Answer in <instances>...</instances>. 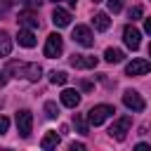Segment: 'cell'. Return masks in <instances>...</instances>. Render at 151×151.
<instances>
[{
  "label": "cell",
  "mask_w": 151,
  "mask_h": 151,
  "mask_svg": "<svg viewBox=\"0 0 151 151\" xmlns=\"http://www.w3.org/2000/svg\"><path fill=\"white\" fill-rule=\"evenodd\" d=\"M5 71H7V73H14L17 78H26V80H31V83H38L40 76H42L40 64H26V61H9Z\"/></svg>",
  "instance_id": "cell-1"
},
{
  "label": "cell",
  "mask_w": 151,
  "mask_h": 151,
  "mask_svg": "<svg viewBox=\"0 0 151 151\" xmlns=\"http://www.w3.org/2000/svg\"><path fill=\"white\" fill-rule=\"evenodd\" d=\"M113 113H116L113 106H109V104H97V106H92V109L87 111V123L97 127V125H101L106 118H111Z\"/></svg>",
  "instance_id": "cell-2"
},
{
  "label": "cell",
  "mask_w": 151,
  "mask_h": 151,
  "mask_svg": "<svg viewBox=\"0 0 151 151\" xmlns=\"http://www.w3.org/2000/svg\"><path fill=\"white\" fill-rule=\"evenodd\" d=\"M130 125H132V118H130V116H120V118H116L113 125L109 127V134H111L116 142H123V139L127 137V132H130Z\"/></svg>",
  "instance_id": "cell-3"
},
{
  "label": "cell",
  "mask_w": 151,
  "mask_h": 151,
  "mask_svg": "<svg viewBox=\"0 0 151 151\" xmlns=\"http://www.w3.org/2000/svg\"><path fill=\"white\" fill-rule=\"evenodd\" d=\"M45 57L47 59H57L61 52H64V38L59 35V33H50L47 35V40H45Z\"/></svg>",
  "instance_id": "cell-4"
},
{
  "label": "cell",
  "mask_w": 151,
  "mask_h": 151,
  "mask_svg": "<svg viewBox=\"0 0 151 151\" xmlns=\"http://www.w3.org/2000/svg\"><path fill=\"white\" fill-rule=\"evenodd\" d=\"M17 130H19V134H21L24 139L31 137V132H33V113H31L28 109L17 111Z\"/></svg>",
  "instance_id": "cell-5"
},
{
  "label": "cell",
  "mask_w": 151,
  "mask_h": 151,
  "mask_svg": "<svg viewBox=\"0 0 151 151\" xmlns=\"http://www.w3.org/2000/svg\"><path fill=\"white\" fill-rule=\"evenodd\" d=\"M123 104H125L130 111H134V113H139V111L146 109V101L142 99V94H139L137 90H125V92H123Z\"/></svg>",
  "instance_id": "cell-6"
},
{
  "label": "cell",
  "mask_w": 151,
  "mask_h": 151,
  "mask_svg": "<svg viewBox=\"0 0 151 151\" xmlns=\"http://www.w3.org/2000/svg\"><path fill=\"white\" fill-rule=\"evenodd\" d=\"M123 40H125V45H127L132 52H137V50H139V45H142V33L130 24V26H125V28H123Z\"/></svg>",
  "instance_id": "cell-7"
},
{
  "label": "cell",
  "mask_w": 151,
  "mask_h": 151,
  "mask_svg": "<svg viewBox=\"0 0 151 151\" xmlns=\"http://www.w3.org/2000/svg\"><path fill=\"white\" fill-rule=\"evenodd\" d=\"M151 71V61L149 59H132L125 66V76H144Z\"/></svg>",
  "instance_id": "cell-8"
},
{
  "label": "cell",
  "mask_w": 151,
  "mask_h": 151,
  "mask_svg": "<svg viewBox=\"0 0 151 151\" xmlns=\"http://www.w3.org/2000/svg\"><path fill=\"white\" fill-rule=\"evenodd\" d=\"M73 40L78 45H83V47H92L94 45V35H92V31L87 26H76L73 28Z\"/></svg>",
  "instance_id": "cell-9"
},
{
  "label": "cell",
  "mask_w": 151,
  "mask_h": 151,
  "mask_svg": "<svg viewBox=\"0 0 151 151\" xmlns=\"http://www.w3.org/2000/svg\"><path fill=\"white\" fill-rule=\"evenodd\" d=\"M17 21H19L21 28H38V26H40L38 14H35L33 9H28V7H26L24 12H19V19H17Z\"/></svg>",
  "instance_id": "cell-10"
},
{
  "label": "cell",
  "mask_w": 151,
  "mask_h": 151,
  "mask_svg": "<svg viewBox=\"0 0 151 151\" xmlns=\"http://www.w3.org/2000/svg\"><path fill=\"white\" fill-rule=\"evenodd\" d=\"M99 64L97 57H90V54H73L71 57V66L73 68H94Z\"/></svg>",
  "instance_id": "cell-11"
},
{
  "label": "cell",
  "mask_w": 151,
  "mask_h": 151,
  "mask_svg": "<svg viewBox=\"0 0 151 151\" xmlns=\"http://www.w3.org/2000/svg\"><path fill=\"white\" fill-rule=\"evenodd\" d=\"M52 24H54L57 28H64V26H68V24H71V12L57 5V7H54V12H52Z\"/></svg>",
  "instance_id": "cell-12"
},
{
  "label": "cell",
  "mask_w": 151,
  "mask_h": 151,
  "mask_svg": "<svg viewBox=\"0 0 151 151\" xmlns=\"http://www.w3.org/2000/svg\"><path fill=\"white\" fill-rule=\"evenodd\" d=\"M17 42L21 45V47H35V35H33V28H19V33H17Z\"/></svg>",
  "instance_id": "cell-13"
},
{
  "label": "cell",
  "mask_w": 151,
  "mask_h": 151,
  "mask_svg": "<svg viewBox=\"0 0 151 151\" xmlns=\"http://www.w3.org/2000/svg\"><path fill=\"white\" fill-rule=\"evenodd\" d=\"M61 104L68 106V109H76L80 104V92L78 90H64L61 92Z\"/></svg>",
  "instance_id": "cell-14"
},
{
  "label": "cell",
  "mask_w": 151,
  "mask_h": 151,
  "mask_svg": "<svg viewBox=\"0 0 151 151\" xmlns=\"http://www.w3.org/2000/svg\"><path fill=\"white\" fill-rule=\"evenodd\" d=\"M59 142H61V134H59V132H47V134L40 139V146H42L45 151H52V149L59 146Z\"/></svg>",
  "instance_id": "cell-15"
},
{
  "label": "cell",
  "mask_w": 151,
  "mask_h": 151,
  "mask_svg": "<svg viewBox=\"0 0 151 151\" xmlns=\"http://www.w3.org/2000/svg\"><path fill=\"white\" fill-rule=\"evenodd\" d=\"M92 24H94V28H97V31H109L111 19H109V14H106V12H97V14L92 17Z\"/></svg>",
  "instance_id": "cell-16"
},
{
  "label": "cell",
  "mask_w": 151,
  "mask_h": 151,
  "mask_svg": "<svg viewBox=\"0 0 151 151\" xmlns=\"http://www.w3.org/2000/svg\"><path fill=\"white\" fill-rule=\"evenodd\" d=\"M104 59H106L109 64H120V61L125 59V52H123V50H116V47H109V50L104 52Z\"/></svg>",
  "instance_id": "cell-17"
},
{
  "label": "cell",
  "mask_w": 151,
  "mask_h": 151,
  "mask_svg": "<svg viewBox=\"0 0 151 151\" xmlns=\"http://www.w3.org/2000/svg\"><path fill=\"white\" fill-rule=\"evenodd\" d=\"M73 125L78 127L80 134H90V125H87V118H85L83 113H76V116H73Z\"/></svg>",
  "instance_id": "cell-18"
},
{
  "label": "cell",
  "mask_w": 151,
  "mask_h": 151,
  "mask_svg": "<svg viewBox=\"0 0 151 151\" xmlns=\"http://www.w3.org/2000/svg\"><path fill=\"white\" fill-rule=\"evenodd\" d=\"M9 52H12V38L2 31L0 33V57H9Z\"/></svg>",
  "instance_id": "cell-19"
},
{
  "label": "cell",
  "mask_w": 151,
  "mask_h": 151,
  "mask_svg": "<svg viewBox=\"0 0 151 151\" xmlns=\"http://www.w3.org/2000/svg\"><path fill=\"white\" fill-rule=\"evenodd\" d=\"M45 116H47L50 120H57V118H59V106H57V101H45Z\"/></svg>",
  "instance_id": "cell-20"
},
{
  "label": "cell",
  "mask_w": 151,
  "mask_h": 151,
  "mask_svg": "<svg viewBox=\"0 0 151 151\" xmlns=\"http://www.w3.org/2000/svg\"><path fill=\"white\" fill-rule=\"evenodd\" d=\"M66 80H68V76L64 71H52L50 73V83L52 85H66Z\"/></svg>",
  "instance_id": "cell-21"
},
{
  "label": "cell",
  "mask_w": 151,
  "mask_h": 151,
  "mask_svg": "<svg viewBox=\"0 0 151 151\" xmlns=\"http://www.w3.org/2000/svg\"><path fill=\"white\" fill-rule=\"evenodd\" d=\"M123 2H125V0H106V5H109V12L118 14V12L123 9Z\"/></svg>",
  "instance_id": "cell-22"
},
{
  "label": "cell",
  "mask_w": 151,
  "mask_h": 151,
  "mask_svg": "<svg viewBox=\"0 0 151 151\" xmlns=\"http://www.w3.org/2000/svg\"><path fill=\"white\" fill-rule=\"evenodd\" d=\"M142 14H144V9H142V5H134V7L130 9V14H127V17H130L132 21H137V19H142Z\"/></svg>",
  "instance_id": "cell-23"
},
{
  "label": "cell",
  "mask_w": 151,
  "mask_h": 151,
  "mask_svg": "<svg viewBox=\"0 0 151 151\" xmlns=\"http://www.w3.org/2000/svg\"><path fill=\"white\" fill-rule=\"evenodd\" d=\"M19 0H0V17H5V12L9 9V7H14Z\"/></svg>",
  "instance_id": "cell-24"
},
{
  "label": "cell",
  "mask_w": 151,
  "mask_h": 151,
  "mask_svg": "<svg viewBox=\"0 0 151 151\" xmlns=\"http://www.w3.org/2000/svg\"><path fill=\"white\" fill-rule=\"evenodd\" d=\"M7 127H9V118L7 116H0V134H5Z\"/></svg>",
  "instance_id": "cell-25"
},
{
  "label": "cell",
  "mask_w": 151,
  "mask_h": 151,
  "mask_svg": "<svg viewBox=\"0 0 151 151\" xmlns=\"http://www.w3.org/2000/svg\"><path fill=\"white\" fill-rule=\"evenodd\" d=\"M24 5H26V7H28V9H38V7H40V5H42V0H26V2H24Z\"/></svg>",
  "instance_id": "cell-26"
},
{
  "label": "cell",
  "mask_w": 151,
  "mask_h": 151,
  "mask_svg": "<svg viewBox=\"0 0 151 151\" xmlns=\"http://www.w3.org/2000/svg\"><path fill=\"white\" fill-rule=\"evenodd\" d=\"M68 149H71V151H83V149H85V144H83V142H71V146H68Z\"/></svg>",
  "instance_id": "cell-27"
},
{
  "label": "cell",
  "mask_w": 151,
  "mask_h": 151,
  "mask_svg": "<svg viewBox=\"0 0 151 151\" xmlns=\"http://www.w3.org/2000/svg\"><path fill=\"white\" fill-rule=\"evenodd\" d=\"M7 76H9L7 71H0V87H5V85H7Z\"/></svg>",
  "instance_id": "cell-28"
},
{
  "label": "cell",
  "mask_w": 151,
  "mask_h": 151,
  "mask_svg": "<svg viewBox=\"0 0 151 151\" xmlns=\"http://www.w3.org/2000/svg\"><path fill=\"white\" fill-rule=\"evenodd\" d=\"M134 149H137V151H149V149H151V146H149V144H144V142H139V144H137V146H134Z\"/></svg>",
  "instance_id": "cell-29"
},
{
  "label": "cell",
  "mask_w": 151,
  "mask_h": 151,
  "mask_svg": "<svg viewBox=\"0 0 151 151\" xmlns=\"http://www.w3.org/2000/svg\"><path fill=\"white\" fill-rule=\"evenodd\" d=\"M80 87H83V90H92V83H90V80H80Z\"/></svg>",
  "instance_id": "cell-30"
},
{
  "label": "cell",
  "mask_w": 151,
  "mask_h": 151,
  "mask_svg": "<svg viewBox=\"0 0 151 151\" xmlns=\"http://www.w3.org/2000/svg\"><path fill=\"white\" fill-rule=\"evenodd\" d=\"M144 31L151 35V19H144Z\"/></svg>",
  "instance_id": "cell-31"
},
{
  "label": "cell",
  "mask_w": 151,
  "mask_h": 151,
  "mask_svg": "<svg viewBox=\"0 0 151 151\" xmlns=\"http://www.w3.org/2000/svg\"><path fill=\"white\" fill-rule=\"evenodd\" d=\"M50 2H54V5H59V2H68L71 7H76V0H50Z\"/></svg>",
  "instance_id": "cell-32"
},
{
  "label": "cell",
  "mask_w": 151,
  "mask_h": 151,
  "mask_svg": "<svg viewBox=\"0 0 151 151\" xmlns=\"http://www.w3.org/2000/svg\"><path fill=\"white\" fill-rule=\"evenodd\" d=\"M149 57H151V45H149Z\"/></svg>",
  "instance_id": "cell-33"
},
{
  "label": "cell",
  "mask_w": 151,
  "mask_h": 151,
  "mask_svg": "<svg viewBox=\"0 0 151 151\" xmlns=\"http://www.w3.org/2000/svg\"><path fill=\"white\" fill-rule=\"evenodd\" d=\"M92 2H101V0H92Z\"/></svg>",
  "instance_id": "cell-34"
}]
</instances>
